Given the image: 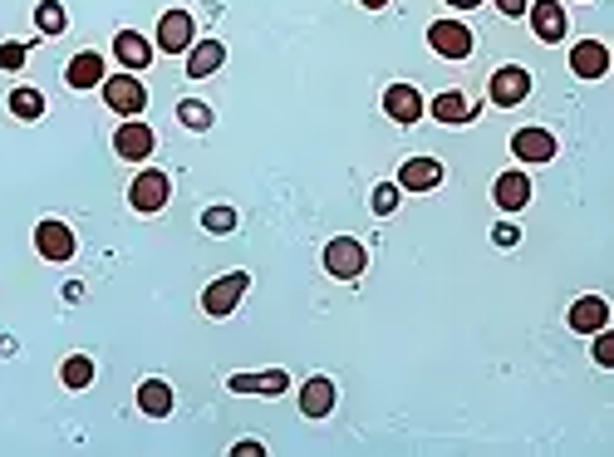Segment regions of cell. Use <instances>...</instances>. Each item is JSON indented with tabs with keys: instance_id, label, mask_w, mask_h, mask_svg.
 Masks as SVG:
<instances>
[{
	"instance_id": "obj_23",
	"label": "cell",
	"mask_w": 614,
	"mask_h": 457,
	"mask_svg": "<svg viewBox=\"0 0 614 457\" xmlns=\"http://www.w3.org/2000/svg\"><path fill=\"white\" fill-rule=\"evenodd\" d=\"M59 379H64V389H74V394L89 389V384H94V359H89V354H69V359L59 364Z\"/></svg>"
},
{
	"instance_id": "obj_32",
	"label": "cell",
	"mask_w": 614,
	"mask_h": 457,
	"mask_svg": "<svg viewBox=\"0 0 614 457\" xmlns=\"http://www.w3.org/2000/svg\"><path fill=\"white\" fill-rule=\"evenodd\" d=\"M516 236H521L516 227H497V231H492V241H497V246H516Z\"/></svg>"
},
{
	"instance_id": "obj_21",
	"label": "cell",
	"mask_w": 614,
	"mask_h": 457,
	"mask_svg": "<svg viewBox=\"0 0 614 457\" xmlns=\"http://www.w3.org/2000/svg\"><path fill=\"white\" fill-rule=\"evenodd\" d=\"M64 79H69V89H94V84H104V59L94 55V50H84V55L69 59Z\"/></svg>"
},
{
	"instance_id": "obj_25",
	"label": "cell",
	"mask_w": 614,
	"mask_h": 457,
	"mask_svg": "<svg viewBox=\"0 0 614 457\" xmlns=\"http://www.w3.org/2000/svg\"><path fill=\"white\" fill-rule=\"evenodd\" d=\"M10 114L20 118V123H35V118L45 114V94L40 89H15L10 94Z\"/></svg>"
},
{
	"instance_id": "obj_18",
	"label": "cell",
	"mask_w": 614,
	"mask_h": 457,
	"mask_svg": "<svg viewBox=\"0 0 614 457\" xmlns=\"http://www.w3.org/2000/svg\"><path fill=\"white\" fill-rule=\"evenodd\" d=\"M113 55H118V64H123L128 74H138V69L153 64V45H148L138 30H118V35H113Z\"/></svg>"
},
{
	"instance_id": "obj_22",
	"label": "cell",
	"mask_w": 614,
	"mask_h": 457,
	"mask_svg": "<svg viewBox=\"0 0 614 457\" xmlns=\"http://www.w3.org/2000/svg\"><path fill=\"white\" fill-rule=\"evenodd\" d=\"M138 408L148 413V418H168L172 413V389L163 379H143L138 384Z\"/></svg>"
},
{
	"instance_id": "obj_15",
	"label": "cell",
	"mask_w": 614,
	"mask_h": 457,
	"mask_svg": "<svg viewBox=\"0 0 614 457\" xmlns=\"http://www.w3.org/2000/svg\"><path fill=\"white\" fill-rule=\"evenodd\" d=\"M158 50H168V55L192 50V15H187V10H168V15L158 20Z\"/></svg>"
},
{
	"instance_id": "obj_16",
	"label": "cell",
	"mask_w": 614,
	"mask_h": 457,
	"mask_svg": "<svg viewBox=\"0 0 614 457\" xmlns=\"http://www.w3.org/2000/svg\"><path fill=\"white\" fill-rule=\"evenodd\" d=\"M35 251L45 261H69L74 256V231L64 227V222H40L35 227Z\"/></svg>"
},
{
	"instance_id": "obj_19",
	"label": "cell",
	"mask_w": 614,
	"mask_h": 457,
	"mask_svg": "<svg viewBox=\"0 0 614 457\" xmlns=\"http://www.w3.org/2000/svg\"><path fill=\"white\" fill-rule=\"evenodd\" d=\"M492 202H497L502 212H521V207L531 202V177H526V172H502V177L492 182Z\"/></svg>"
},
{
	"instance_id": "obj_6",
	"label": "cell",
	"mask_w": 614,
	"mask_h": 457,
	"mask_svg": "<svg viewBox=\"0 0 614 457\" xmlns=\"http://www.w3.org/2000/svg\"><path fill=\"white\" fill-rule=\"evenodd\" d=\"M153 128L148 123H138V118H128V123H118V133H113V153L118 158H128V163H143V158H153Z\"/></svg>"
},
{
	"instance_id": "obj_7",
	"label": "cell",
	"mask_w": 614,
	"mask_h": 457,
	"mask_svg": "<svg viewBox=\"0 0 614 457\" xmlns=\"http://www.w3.org/2000/svg\"><path fill=\"white\" fill-rule=\"evenodd\" d=\"M428 45L443 59H467L472 55V30L457 20H438V25H428Z\"/></svg>"
},
{
	"instance_id": "obj_35",
	"label": "cell",
	"mask_w": 614,
	"mask_h": 457,
	"mask_svg": "<svg viewBox=\"0 0 614 457\" xmlns=\"http://www.w3.org/2000/svg\"><path fill=\"white\" fill-rule=\"evenodd\" d=\"M447 5H452V10H477L482 0H447Z\"/></svg>"
},
{
	"instance_id": "obj_8",
	"label": "cell",
	"mask_w": 614,
	"mask_h": 457,
	"mask_svg": "<svg viewBox=\"0 0 614 457\" xmlns=\"http://www.w3.org/2000/svg\"><path fill=\"white\" fill-rule=\"evenodd\" d=\"M570 74H575V79H605V74H610V45H605V40H575V50H570Z\"/></svg>"
},
{
	"instance_id": "obj_5",
	"label": "cell",
	"mask_w": 614,
	"mask_h": 457,
	"mask_svg": "<svg viewBox=\"0 0 614 457\" xmlns=\"http://www.w3.org/2000/svg\"><path fill=\"white\" fill-rule=\"evenodd\" d=\"M487 94H492L497 109H516V104H526V94H531V74H526L521 64H502V69L492 74Z\"/></svg>"
},
{
	"instance_id": "obj_3",
	"label": "cell",
	"mask_w": 614,
	"mask_h": 457,
	"mask_svg": "<svg viewBox=\"0 0 614 457\" xmlns=\"http://www.w3.org/2000/svg\"><path fill=\"white\" fill-rule=\"evenodd\" d=\"M364 266H369V251H364L354 236H335V241L325 246V271H330L335 281H359Z\"/></svg>"
},
{
	"instance_id": "obj_11",
	"label": "cell",
	"mask_w": 614,
	"mask_h": 457,
	"mask_svg": "<svg viewBox=\"0 0 614 457\" xmlns=\"http://www.w3.org/2000/svg\"><path fill=\"white\" fill-rule=\"evenodd\" d=\"M335 403H339L335 379H325V374L305 379V389H300V413H305V418H330Z\"/></svg>"
},
{
	"instance_id": "obj_26",
	"label": "cell",
	"mask_w": 614,
	"mask_h": 457,
	"mask_svg": "<svg viewBox=\"0 0 614 457\" xmlns=\"http://www.w3.org/2000/svg\"><path fill=\"white\" fill-rule=\"evenodd\" d=\"M64 25H69V15H64L59 0H40L35 5V30L40 35H64Z\"/></svg>"
},
{
	"instance_id": "obj_28",
	"label": "cell",
	"mask_w": 614,
	"mask_h": 457,
	"mask_svg": "<svg viewBox=\"0 0 614 457\" xmlns=\"http://www.w3.org/2000/svg\"><path fill=\"white\" fill-rule=\"evenodd\" d=\"M202 227L212 231V236H226V231H236V212L231 207H207L202 212Z\"/></svg>"
},
{
	"instance_id": "obj_27",
	"label": "cell",
	"mask_w": 614,
	"mask_h": 457,
	"mask_svg": "<svg viewBox=\"0 0 614 457\" xmlns=\"http://www.w3.org/2000/svg\"><path fill=\"white\" fill-rule=\"evenodd\" d=\"M177 118H182L192 133H207V128H212V109L197 104V99H182V104H177Z\"/></svg>"
},
{
	"instance_id": "obj_33",
	"label": "cell",
	"mask_w": 614,
	"mask_h": 457,
	"mask_svg": "<svg viewBox=\"0 0 614 457\" xmlns=\"http://www.w3.org/2000/svg\"><path fill=\"white\" fill-rule=\"evenodd\" d=\"M502 15H526V0H497Z\"/></svg>"
},
{
	"instance_id": "obj_17",
	"label": "cell",
	"mask_w": 614,
	"mask_h": 457,
	"mask_svg": "<svg viewBox=\"0 0 614 457\" xmlns=\"http://www.w3.org/2000/svg\"><path fill=\"white\" fill-rule=\"evenodd\" d=\"M222 64H226L222 40H192V50H187V79H212Z\"/></svg>"
},
{
	"instance_id": "obj_14",
	"label": "cell",
	"mask_w": 614,
	"mask_h": 457,
	"mask_svg": "<svg viewBox=\"0 0 614 457\" xmlns=\"http://www.w3.org/2000/svg\"><path fill=\"white\" fill-rule=\"evenodd\" d=\"M565 320H570V330H575V335H595V330H605V325H610V305H605L600 295H580V300L570 305V315H565Z\"/></svg>"
},
{
	"instance_id": "obj_13",
	"label": "cell",
	"mask_w": 614,
	"mask_h": 457,
	"mask_svg": "<svg viewBox=\"0 0 614 457\" xmlns=\"http://www.w3.org/2000/svg\"><path fill=\"white\" fill-rule=\"evenodd\" d=\"M526 10H531L536 40H546V45H560V40H565V5H560V0H536V5H526Z\"/></svg>"
},
{
	"instance_id": "obj_12",
	"label": "cell",
	"mask_w": 614,
	"mask_h": 457,
	"mask_svg": "<svg viewBox=\"0 0 614 457\" xmlns=\"http://www.w3.org/2000/svg\"><path fill=\"white\" fill-rule=\"evenodd\" d=\"M423 109H428V104H423V94H418L413 84H389V89H384V114H389L393 123H418Z\"/></svg>"
},
{
	"instance_id": "obj_34",
	"label": "cell",
	"mask_w": 614,
	"mask_h": 457,
	"mask_svg": "<svg viewBox=\"0 0 614 457\" xmlns=\"http://www.w3.org/2000/svg\"><path fill=\"white\" fill-rule=\"evenodd\" d=\"M261 453H266L261 443H236V457H261Z\"/></svg>"
},
{
	"instance_id": "obj_24",
	"label": "cell",
	"mask_w": 614,
	"mask_h": 457,
	"mask_svg": "<svg viewBox=\"0 0 614 457\" xmlns=\"http://www.w3.org/2000/svg\"><path fill=\"white\" fill-rule=\"evenodd\" d=\"M472 114H477V109H472L462 94H452V89L433 99V118H438V123H472Z\"/></svg>"
},
{
	"instance_id": "obj_9",
	"label": "cell",
	"mask_w": 614,
	"mask_h": 457,
	"mask_svg": "<svg viewBox=\"0 0 614 457\" xmlns=\"http://www.w3.org/2000/svg\"><path fill=\"white\" fill-rule=\"evenodd\" d=\"M511 153H516L521 163H551V158H556V138H551L546 128H516V133H511Z\"/></svg>"
},
{
	"instance_id": "obj_2",
	"label": "cell",
	"mask_w": 614,
	"mask_h": 457,
	"mask_svg": "<svg viewBox=\"0 0 614 457\" xmlns=\"http://www.w3.org/2000/svg\"><path fill=\"white\" fill-rule=\"evenodd\" d=\"M246 286H251V276H246V271H226V276H217L212 286L202 290V310H207L212 320H226V315L241 305Z\"/></svg>"
},
{
	"instance_id": "obj_31",
	"label": "cell",
	"mask_w": 614,
	"mask_h": 457,
	"mask_svg": "<svg viewBox=\"0 0 614 457\" xmlns=\"http://www.w3.org/2000/svg\"><path fill=\"white\" fill-rule=\"evenodd\" d=\"M595 364H600V369H610V364H614V335H610V325H605V330H595Z\"/></svg>"
},
{
	"instance_id": "obj_36",
	"label": "cell",
	"mask_w": 614,
	"mask_h": 457,
	"mask_svg": "<svg viewBox=\"0 0 614 457\" xmlns=\"http://www.w3.org/2000/svg\"><path fill=\"white\" fill-rule=\"evenodd\" d=\"M359 5H364V10H384L389 0H359Z\"/></svg>"
},
{
	"instance_id": "obj_30",
	"label": "cell",
	"mask_w": 614,
	"mask_h": 457,
	"mask_svg": "<svg viewBox=\"0 0 614 457\" xmlns=\"http://www.w3.org/2000/svg\"><path fill=\"white\" fill-rule=\"evenodd\" d=\"M25 55H30V45H20V40H5V45H0V69H10V74H15V69L25 64Z\"/></svg>"
},
{
	"instance_id": "obj_10",
	"label": "cell",
	"mask_w": 614,
	"mask_h": 457,
	"mask_svg": "<svg viewBox=\"0 0 614 457\" xmlns=\"http://www.w3.org/2000/svg\"><path fill=\"white\" fill-rule=\"evenodd\" d=\"M231 394H261V399H276L290 389V374L285 369H266V374H231L226 379Z\"/></svg>"
},
{
	"instance_id": "obj_20",
	"label": "cell",
	"mask_w": 614,
	"mask_h": 457,
	"mask_svg": "<svg viewBox=\"0 0 614 457\" xmlns=\"http://www.w3.org/2000/svg\"><path fill=\"white\" fill-rule=\"evenodd\" d=\"M443 182V163L438 158H408L403 168H398V187L403 192H428V187H438Z\"/></svg>"
},
{
	"instance_id": "obj_4",
	"label": "cell",
	"mask_w": 614,
	"mask_h": 457,
	"mask_svg": "<svg viewBox=\"0 0 614 457\" xmlns=\"http://www.w3.org/2000/svg\"><path fill=\"white\" fill-rule=\"evenodd\" d=\"M168 197H172V182H168V172H158V168H143L133 177V187H128L133 212H163Z\"/></svg>"
},
{
	"instance_id": "obj_1",
	"label": "cell",
	"mask_w": 614,
	"mask_h": 457,
	"mask_svg": "<svg viewBox=\"0 0 614 457\" xmlns=\"http://www.w3.org/2000/svg\"><path fill=\"white\" fill-rule=\"evenodd\" d=\"M104 104H109L113 114L138 118L148 109V89H143V79H133L128 69H123V74H104Z\"/></svg>"
},
{
	"instance_id": "obj_29",
	"label": "cell",
	"mask_w": 614,
	"mask_h": 457,
	"mask_svg": "<svg viewBox=\"0 0 614 457\" xmlns=\"http://www.w3.org/2000/svg\"><path fill=\"white\" fill-rule=\"evenodd\" d=\"M398 192H403L398 182H379V187H374V197H369V207H374L379 217H389L393 207H398Z\"/></svg>"
}]
</instances>
